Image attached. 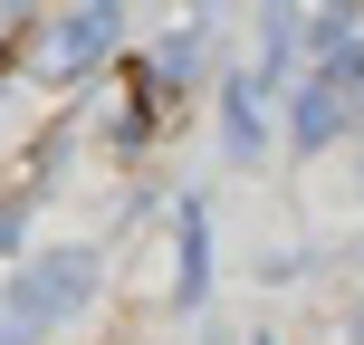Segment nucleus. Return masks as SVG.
Wrapping results in <instances>:
<instances>
[{
    "instance_id": "f257e3e1",
    "label": "nucleus",
    "mask_w": 364,
    "mask_h": 345,
    "mask_svg": "<svg viewBox=\"0 0 364 345\" xmlns=\"http://www.w3.org/2000/svg\"><path fill=\"white\" fill-rule=\"evenodd\" d=\"M106 48H115V10H58L48 29L29 38V68L48 77V87H77L87 68H106Z\"/></svg>"
},
{
    "instance_id": "f03ea898",
    "label": "nucleus",
    "mask_w": 364,
    "mask_h": 345,
    "mask_svg": "<svg viewBox=\"0 0 364 345\" xmlns=\"http://www.w3.org/2000/svg\"><path fill=\"white\" fill-rule=\"evenodd\" d=\"M10 240H19V201H0V250H10Z\"/></svg>"
}]
</instances>
